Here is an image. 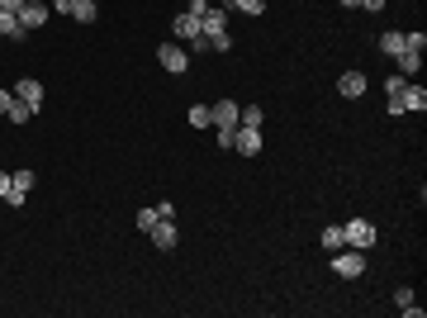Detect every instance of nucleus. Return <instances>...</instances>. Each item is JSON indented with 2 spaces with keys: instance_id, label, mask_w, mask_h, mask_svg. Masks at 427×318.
<instances>
[{
  "instance_id": "f257e3e1",
  "label": "nucleus",
  "mask_w": 427,
  "mask_h": 318,
  "mask_svg": "<svg viewBox=\"0 0 427 318\" xmlns=\"http://www.w3.org/2000/svg\"><path fill=\"white\" fill-rule=\"evenodd\" d=\"M423 109H427V90L413 86V81L403 86L399 95H389V114H423Z\"/></svg>"
},
{
  "instance_id": "f03ea898",
  "label": "nucleus",
  "mask_w": 427,
  "mask_h": 318,
  "mask_svg": "<svg viewBox=\"0 0 427 318\" xmlns=\"http://www.w3.org/2000/svg\"><path fill=\"white\" fill-rule=\"evenodd\" d=\"M342 238H347V247H356V252H371L375 242H380V233H375L371 218H351L347 228H342Z\"/></svg>"
},
{
  "instance_id": "7ed1b4c3",
  "label": "nucleus",
  "mask_w": 427,
  "mask_h": 318,
  "mask_svg": "<svg viewBox=\"0 0 427 318\" xmlns=\"http://www.w3.org/2000/svg\"><path fill=\"white\" fill-rule=\"evenodd\" d=\"M332 271H337L342 280H356V276L366 271V252H356V247H337V252H332Z\"/></svg>"
},
{
  "instance_id": "20e7f679",
  "label": "nucleus",
  "mask_w": 427,
  "mask_h": 318,
  "mask_svg": "<svg viewBox=\"0 0 427 318\" xmlns=\"http://www.w3.org/2000/svg\"><path fill=\"white\" fill-rule=\"evenodd\" d=\"M29 190H33V171H10V190H5V205L10 209H19L29 200Z\"/></svg>"
},
{
  "instance_id": "39448f33",
  "label": "nucleus",
  "mask_w": 427,
  "mask_h": 318,
  "mask_svg": "<svg viewBox=\"0 0 427 318\" xmlns=\"http://www.w3.org/2000/svg\"><path fill=\"white\" fill-rule=\"evenodd\" d=\"M15 15H19V29H24V33H33V29L48 24V15H53V10H48V5H38V0H24Z\"/></svg>"
},
{
  "instance_id": "423d86ee",
  "label": "nucleus",
  "mask_w": 427,
  "mask_h": 318,
  "mask_svg": "<svg viewBox=\"0 0 427 318\" xmlns=\"http://www.w3.org/2000/svg\"><path fill=\"white\" fill-rule=\"evenodd\" d=\"M157 62L171 72V77H181V72L190 67V53L181 48V43H161V48H157Z\"/></svg>"
},
{
  "instance_id": "0eeeda50",
  "label": "nucleus",
  "mask_w": 427,
  "mask_h": 318,
  "mask_svg": "<svg viewBox=\"0 0 427 318\" xmlns=\"http://www.w3.org/2000/svg\"><path fill=\"white\" fill-rule=\"evenodd\" d=\"M15 100H24V105L33 109V114H38V109H43V86H38V81H33V77L15 81Z\"/></svg>"
},
{
  "instance_id": "6e6552de",
  "label": "nucleus",
  "mask_w": 427,
  "mask_h": 318,
  "mask_svg": "<svg viewBox=\"0 0 427 318\" xmlns=\"http://www.w3.org/2000/svg\"><path fill=\"white\" fill-rule=\"evenodd\" d=\"M233 152L257 157V152H261V129H242V124H238V133H233Z\"/></svg>"
},
{
  "instance_id": "1a4fd4ad",
  "label": "nucleus",
  "mask_w": 427,
  "mask_h": 318,
  "mask_svg": "<svg viewBox=\"0 0 427 318\" xmlns=\"http://www.w3.org/2000/svg\"><path fill=\"white\" fill-rule=\"evenodd\" d=\"M238 109L233 100H218V105H209V119H214V129H238Z\"/></svg>"
},
{
  "instance_id": "9d476101",
  "label": "nucleus",
  "mask_w": 427,
  "mask_h": 318,
  "mask_svg": "<svg viewBox=\"0 0 427 318\" xmlns=\"http://www.w3.org/2000/svg\"><path fill=\"white\" fill-rule=\"evenodd\" d=\"M147 238H152V247L171 252V247H176V223H171V218H157V223L147 228Z\"/></svg>"
},
{
  "instance_id": "9b49d317",
  "label": "nucleus",
  "mask_w": 427,
  "mask_h": 318,
  "mask_svg": "<svg viewBox=\"0 0 427 318\" xmlns=\"http://www.w3.org/2000/svg\"><path fill=\"white\" fill-rule=\"evenodd\" d=\"M200 29H204V38H214V33H228V10L209 5V10L200 15Z\"/></svg>"
},
{
  "instance_id": "f8f14e48",
  "label": "nucleus",
  "mask_w": 427,
  "mask_h": 318,
  "mask_svg": "<svg viewBox=\"0 0 427 318\" xmlns=\"http://www.w3.org/2000/svg\"><path fill=\"white\" fill-rule=\"evenodd\" d=\"M337 86H342V95H347V100H361V95H366V77H361V72H347Z\"/></svg>"
},
{
  "instance_id": "ddd939ff",
  "label": "nucleus",
  "mask_w": 427,
  "mask_h": 318,
  "mask_svg": "<svg viewBox=\"0 0 427 318\" xmlns=\"http://www.w3.org/2000/svg\"><path fill=\"white\" fill-rule=\"evenodd\" d=\"M171 29H176V38H186V43H190V38H200V33H204L195 15H176V24H171Z\"/></svg>"
},
{
  "instance_id": "4468645a",
  "label": "nucleus",
  "mask_w": 427,
  "mask_h": 318,
  "mask_svg": "<svg viewBox=\"0 0 427 318\" xmlns=\"http://www.w3.org/2000/svg\"><path fill=\"white\" fill-rule=\"evenodd\" d=\"M72 19H76V24H95V19H100L95 0H72Z\"/></svg>"
},
{
  "instance_id": "2eb2a0df",
  "label": "nucleus",
  "mask_w": 427,
  "mask_h": 318,
  "mask_svg": "<svg viewBox=\"0 0 427 318\" xmlns=\"http://www.w3.org/2000/svg\"><path fill=\"white\" fill-rule=\"evenodd\" d=\"M0 38H29L24 29H19V15H15V10H0Z\"/></svg>"
},
{
  "instance_id": "dca6fc26",
  "label": "nucleus",
  "mask_w": 427,
  "mask_h": 318,
  "mask_svg": "<svg viewBox=\"0 0 427 318\" xmlns=\"http://www.w3.org/2000/svg\"><path fill=\"white\" fill-rule=\"evenodd\" d=\"M418 72H423V53H408V48H403L399 53V77H418Z\"/></svg>"
},
{
  "instance_id": "f3484780",
  "label": "nucleus",
  "mask_w": 427,
  "mask_h": 318,
  "mask_svg": "<svg viewBox=\"0 0 427 318\" xmlns=\"http://www.w3.org/2000/svg\"><path fill=\"white\" fill-rule=\"evenodd\" d=\"M261 119H266V114H261V105H242V109H238V124H242V129H261Z\"/></svg>"
},
{
  "instance_id": "a211bd4d",
  "label": "nucleus",
  "mask_w": 427,
  "mask_h": 318,
  "mask_svg": "<svg viewBox=\"0 0 427 318\" xmlns=\"http://www.w3.org/2000/svg\"><path fill=\"white\" fill-rule=\"evenodd\" d=\"M380 53H389V57L403 53V33L399 29H394V33H380Z\"/></svg>"
},
{
  "instance_id": "6ab92c4d",
  "label": "nucleus",
  "mask_w": 427,
  "mask_h": 318,
  "mask_svg": "<svg viewBox=\"0 0 427 318\" xmlns=\"http://www.w3.org/2000/svg\"><path fill=\"white\" fill-rule=\"evenodd\" d=\"M5 119H10V124H29V119H33V109H29L24 100H15V105L5 109Z\"/></svg>"
},
{
  "instance_id": "aec40b11",
  "label": "nucleus",
  "mask_w": 427,
  "mask_h": 318,
  "mask_svg": "<svg viewBox=\"0 0 427 318\" xmlns=\"http://www.w3.org/2000/svg\"><path fill=\"white\" fill-rule=\"evenodd\" d=\"M209 105H190V129H209Z\"/></svg>"
},
{
  "instance_id": "412c9836",
  "label": "nucleus",
  "mask_w": 427,
  "mask_h": 318,
  "mask_svg": "<svg viewBox=\"0 0 427 318\" xmlns=\"http://www.w3.org/2000/svg\"><path fill=\"white\" fill-rule=\"evenodd\" d=\"M233 10H242V15H266V0H228Z\"/></svg>"
},
{
  "instance_id": "4be33fe9",
  "label": "nucleus",
  "mask_w": 427,
  "mask_h": 318,
  "mask_svg": "<svg viewBox=\"0 0 427 318\" xmlns=\"http://www.w3.org/2000/svg\"><path fill=\"white\" fill-rule=\"evenodd\" d=\"M323 247H328V252L347 247V238H342V228H323Z\"/></svg>"
},
{
  "instance_id": "5701e85b",
  "label": "nucleus",
  "mask_w": 427,
  "mask_h": 318,
  "mask_svg": "<svg viewBox=\"0 0 427 318\" xmlns=\"http://www.w3.org/2000/svg\"><path fill=\"white\" fill-rule=\"evenodd\" d=\"M209 48H214V53H228V48H233V33H214Z\"/></svg>"
},
{
  "instance_id": "b1692460",
  "label": "nucleus",
  "mask_w": 427,
  "mask_h": 318,
  "mask_svg": "<svg viewBox=\"0 0 427 318\" xmlns=\"http://www.w3.org/2000/svg\"><path fill=\"white\" fill-rule=\"evenodd\" d=\"M403 86H408V77H399V72H394V77H385V90H389V95H399Z\"/></svg>"
},
{
  "instance_id": "393cba45",
  "label": "nucleus",
  "mask_w": 427,
  "mask_h": 318,
  "mask_svg": "<svg viewBox=\"0 0 427 318\" xmlns=\"http://www.w3.org/2000/svg\"><path fill=\"white\" fill-rule=\"evenodd\" d=\"M152 223H157V209H138V228H143V233H147Z\"/></svg>"
},
{
  "instance_id": "a878e982",
  "label": "nucleus",
  "mask_w": 427,
  "mask_h": 318,
  "mask_svg": "<svg viewBox=\"0 0 427 318\" xmlns=\"http://www.w3.org/2000/svg\"><path fill=\"white\" fill-rule=\"evenodd\" d=\"M394 304H399V309H408V304H413V290H408V285H399V290H394Z\"/></svg>"
},
{
  "instance_id": "bb28decb",
  "label": "nucleus",
  "mask_w": 427,
  "mask_h": 318,
  "mask_svg": "<svg viewBox=\"0 0 427 318\" xmlns=\"http://www.w3.org/2000/svg\"><path fill=\"white\" fill-rule=\"evenodd\" d=\"M204 10H209V0H190V10H186V15H195V19H200Z\"/></svg>"
},
{
  "instance_id": "cd10ccee",
  "label": "nucleus",
  "mask_w": 427,
  "mask_h": 318,
  "mask_svg": "<svg viewBox=\"0 0 427 318\" xmlns=\"http://www.w3.org/2000/svg\"><path fill=\"white\" fill-rule=\"evenodd\" d=\"M10 105H15V90H0V114H5Z\"/></svg>"
},
{
  "instance_id": "c85d7f7f",
  "label": "nucleus",
  "mask_w": 427,
  "mask_h": 318,
  "mask_svg": "<svg viewBox=\"0 0 427 318\" xmlns=\"http://www.w3.org/2000/svg\"><path fill=\"white\" fill-rule=\"evenodd\" d=\"M53 10L57 15H72V0H53Z\"/></svg>"
},
{
  "instance_id": "c756f323",
  "label": "nucleus",
  "mask_w": 427,
  "mask_h": 318,
  "mask_svg": "<svg viewBox=\"0 0 427 318\" xmlns=\"http://www.w3.org/2000/svg\"><path fill=\"white\" fill-rule=\"evenodd\" d=\"M5 190H10V171H0V200H5Z\"/></svg>"
},
{
  "instance_id": "7c9ffc66",
  "label": "nucleus",
  "mask_w": 427,
  "mask_h": 318,
  "mask_svg": "<svg viewBox=\"0 0 427 318\" xmlns=\"http://www.w3.org/2000/svg\"><path fill=\"white\" fill-rule=\"evenodd\" d=\"M19 5H24V0H0V10H19Z\"/></svg>"
},
{
  "instance_id": "2f4dec72",
  "label": "nucleus",
  "mask_w": 427,
  "mask_h": 318,
  "mask_svg": "<svg viewBox=\"0 0 427 318\" xmlns=\"http://www.w3.org/2000/svg\"><path fill=\"white\" fill-rule=\"evenodd\" d=\"M356 5H361V0H342V10H356Z\"/></svg>"
}]
</instances>
